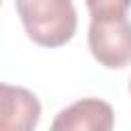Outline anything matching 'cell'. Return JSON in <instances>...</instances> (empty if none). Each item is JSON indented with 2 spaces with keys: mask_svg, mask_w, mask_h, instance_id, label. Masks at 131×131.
<instances>
[{
  "mask_svg": "<svg viewBox=\"0 0 131 131\" xmlns=\"http://www.w3.org/2000/svg\"><path fill=\"white\" fill-rule=\"evenodd\" d=\"M27 37L41 47H61L76 35L78 14L72 0H16Z\"/></svg>",
  "mask_w": 131,
  "mask_h": 131,
  "instance_id": "obj_1",
  "label": "cell"
},
{
  "mask_svg": "<svg viewBox=\"0 0 131 131\" xmlns=\"http://www.w3.org/2000/svg\"><path fill=\"white\" fill-rule=\"evenodd\" d=\"M88 47L92 57L108 68L121 70L131 63V20L127 14L113 18H90Z\"/></svg>",
  "mask_w": 131,
  "mask_h": 131,
  "instance_id": "obj_2",
  "label": "cell"
},
{
  "mask_svg": "<svg viewBox=\"0 0 131 131\" xmlns=\"http://www.w3.org/2000/svg\"><path fill=\"white\" fill-rule=\"evenodd\" d=\"M39 119L41 102L31 90L0 82V131H31Z\"/></svg>",
  "mask_w": 131,
  "mask_h": 131,
  "instance_id": "obj_3",
  "label": "cell"
},
{
  "mask_svg": "<svg viewBox=\"0 0 131 131\" xmlns=\"http://www.w3.org/2000/svg\"><path fill=\"white\" fill-rule=\"evenodd\" d=\"M115 127V111L100 98H82L61 108L53 123V131H108Z\"/></svg>",
  "mask_w": 131,
  "mask_h": 131,
  "instance_id": "obj_4",
  "label": "cell"
},
{
  "mask_svg": "<svg viewBox=\"0 0 131 131\" xmlns=\"http://www.w3.org/2000/svg\"><path fill=\"white\" fill-rule=\"evenodd\" d=\"M92 18H113L123 16L131 8V0H86Z\"/></svg>",
  "mask_w": 131,
  "mask_h": 131,
  "instance_id": "obj_5",
  "label": "cell"
},
{
  "mask_svg": "<svg viewBox=\"0 0 131 131\" xmlns=\"http://www.w3.org/2000/svg\"><path fill=\"white\" fill-rule=\"evenodd\" d=\"M129 90H131V82H129Z\"/></svg>",
  "mask_w": 131,
  "mask_h": 131,
  "instance_id": "obj_6",
  "label": "cell"
},
{
  "mask_svg": "<svg viewBox=\"0 0 131 131\" xmlns=\"http://www.w3.org/2000/svg\"><path fill=\"white\" fill-rule=\"evenodd\" d=\"M0 4H2V0H0Z\"/></svg>",
  "mask_w": 131,
  "mask_h": 131,
  "instance_id": "obj_7",
  "label": "cell"
}]
</instances>
